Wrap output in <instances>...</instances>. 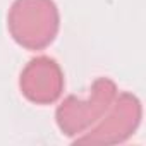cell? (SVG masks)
I'll list each match as a JSON object with an SVG mask.
<instances>
[{"instance_id": "obj_1", "label": "cell", "mask_w": 146, "mask_h": 146, "mask_svg": "<svg viewBox=\"0 0 146 146\" xmlns=\"http://www.w3.org/2000/svg\"><path fill=\"white\" fill-rule=\"evenodd\" d=\"M7 28L19 46L43 50L58 35V7L53 0H14L7 14Z\"/></svg>"}, {"instance_id": "obj_2", "label": "cell", "mask_w": 146, "mask_h": 146, "mask_svg": "<svg viewBox=\"0 0 146 146\" xmlns=\"http://www.w3.org/2000/svg\"><path fill=\"white\" fill-rule=\"evenodd\" d=\"M117 93V84L110 78H98L93 81L88 98H78L74 95L64 98L55 112V120L62 134L78 137L86 132L105 115Z\"/></svg>"}, {"instance_id": "obj_3", "label": "cell", "mask_w": 146, "mask_h": 146, "mask_svg": "<svg viewBox=\"0 0 146 146\" xmlns=\"http://www.w3.org/2000/svg\"><path fill=\"white\" fill-rule=\"evenodd\" d=\"M141 100L129 93H117L105 115L86 132L74 137L76 144H119L127 141L141 124Z\"/></svg>"}, {"instance_id": "obj_4", "label": "cell", "mask_w": 146, "mask_h": 146, "mask_svg": "<svg viewBox=\"0 0 146 146\" xmlns=\"http://www.w3.org/2000/svg\"><path fill=\"white\" fill-rule=\"evenodd\" d=\"M64 86V72L58 62L46 55L31 58L19 76V90L23 96L35 105L55 103L60 98Z\"/></svg>"}]
</instances>
